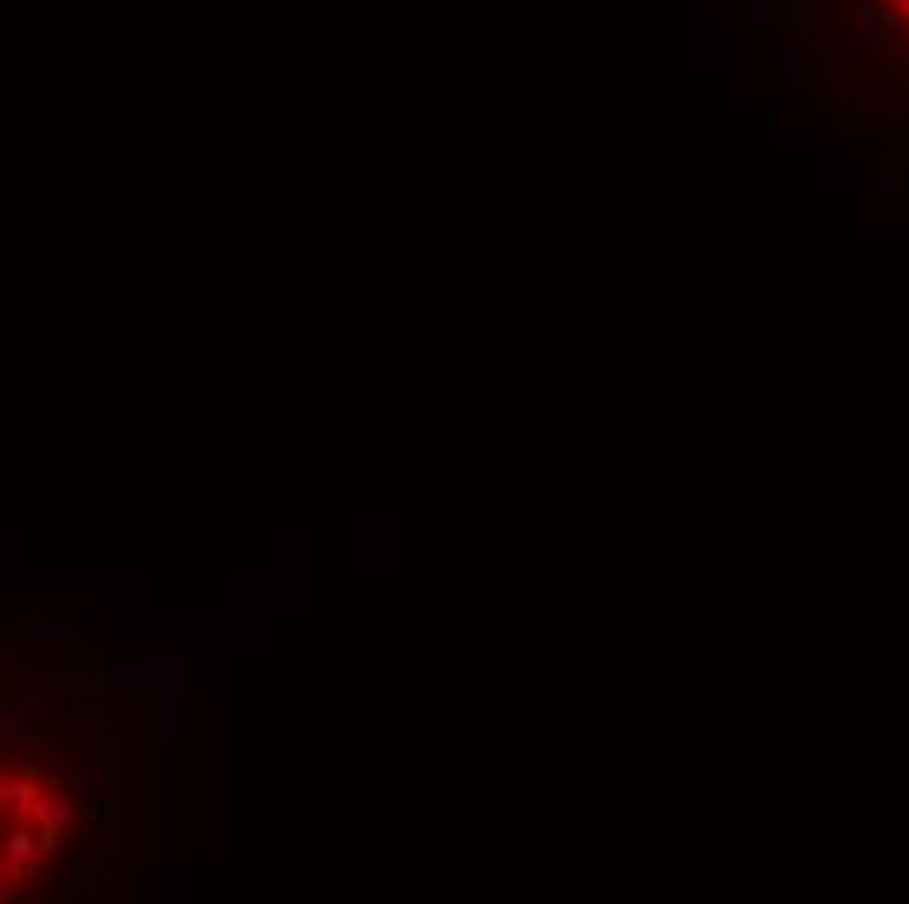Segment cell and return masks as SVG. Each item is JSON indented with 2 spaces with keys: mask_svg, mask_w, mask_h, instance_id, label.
Here are the masks:
<instances>
[{
  "mask_svg": "<svg viewBox=\"0 0 909 904\" xmlns=\"http://www.w3.org/2000/svg\"><path fill=\"white\" fill-rule=\"evenodd\" d=\"M79 884L84 889H105V868L95 863V857H84V863H79Z\"/></svg>",
  "mask_w": 909,
  "mask_h": 904,
  "instance_id": "cell-2",
  "label": "cell"
},
{
  "mask_svg": "<svg viewBox=\"0 0 909 904\" xmlns=\"http://www.w3.org/2000/svg\"><path fill=\"white\" fill-rule=\"evenodd\" d=\"M6 857H11L16 878H37V868H42V847H37L32 831H11V837H6Z\"/></svg>",
  "mask_w": 909,
  "mask_h": 904,
  "instance_id": "cell-1",
  "label": "cell"
}]
</instances>
